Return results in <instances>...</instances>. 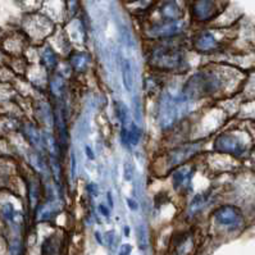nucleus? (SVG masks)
Returning <instances> with one entry per match:
<instances>
[{
  "instance_id": "f257e3e1",
  "label": "nucleus",
  "mask_w": 255,
  "mask_h": 255,
  "mask_svg": "<svg viewBox=\"0 0 255 255\" xmlns=\"http://www.w3.org/2000/svg\"><path fill=\"white\" fill-rule=\"evenodd\" d=\"M189 40L183 37L146 42L145 59L153 72L162 75H185L191 68Z\"/></svg>"
},
{
  "instance_id": "f03ea898",
  "label": "nucleus",
  "mask_w": 255,
  "mask_h": 255,
  "mask_svg": "<svg viewBox=\"0 0 255 255\" xmlns=\"http://www.w3.org/2000/svg\"><path fill=\"white\" fill-rule=\"evenodd\" d=\"M204 141H185L168 146L151 164V173L156 178L168 177L176 167L198 159L203 153Z\"/></svg>"
},
{
  "instance_id": "7ed1b4c3",
  "label": "nucleus",
  "mask_w": 255,
  "mask_h": 255,
  "mask_svg": "<svg viewBox=\"0 0 255 255\" xmlns=\"http://www.w3.org/2000/svg\"><path fill=\"white\" fill-rule=\"evenodd\" d=\"M185 30H186V24L182 19H176V21L155 19L142 27V37L146 42L177 39V37H183Z\"/></svg>"
},
{
  "instance_id": "20e7f679",
  "label": "nucleus",
  "mask_w": 255,
  "mask_h": 255,
  "mask_svg": "<svg viewBox=\"0 0 255 255\" xmlns=\"http://www.w3.org/2000/svg\"><path fill=\"white\" fill-rule=\"evenodd\" d=\"M198 172V163L195 160L178 165L168 174L171 190L180 196H189L194 192V180Z\"/></svg>"
},
{
  "instance_id": "39448f33",
  "label": "nucleus",
  "mask_w": 255,
  "mask_h": 255,
  "mask_svg": "<svg viewBox=\"0 0 255 255\" xmlns=\"http://www.w3.org/2000/svg\"><path fill=\"white\" fill-rule=\"evenodd\" d=\"M217 33L218 30L216 27L195 31L189 39L190 50L200 55H212L222 51L225 44Z\"/></svg>"
},
{
  "instance_id": "423d86ee",
  "label": "nucleus",
  "mask_w": 255,
  "mask_h": 255,
  "mask_svg": "<svg viewBox=\"0 0 255 255\" xmlns=\"http://www.w3.org/2000/svg\"><path fill=\"white\" fill-rule=\"evenodd\" d=\"M57 30L54 21L45 14H33L26 22L24 35L37 46L44 44Z\"/></svg>"
},
{
  "instance_id": "0eeeda50",
  "label": "nucleus",
  "mask_w": 255,
  "mask_h": 255,
  "mask_svg": "<svg viewBox=\"0 0 255 255\" xmlns=\"http://www.w3.org/2000/svg\"><path fill=\"white\" fill-rule=\"evenodd\" d=\"M213 151L236 156L245 151V145L237 131H223L219 133L213 141Z\"/></svg>"
},
{
  "instance_id": "6e6552de",
  "label": "nucleus",
  "mask_w": 255,
  "mask_h": 255,
  "mask_svg": "<svg viewBox=\"0 0 255 255\" xmlns=\"http://www.w3.org/2000/svg\"><path fill=\"white\" fill-rule=\"evenodd\" d=\"M213 221L219 227L235 228L243 222V213L241 210L232 204L219 205L213 212Z\"/></svg>"
},
{
  "instance_id": "1a4fd4ad",
  "label": "nucleus",
  "mask_w": 255,
  "mask_h": 255,
  "mask_svg": "<svg viewBox=\"0 0 255 255\" xmlns=\"http://www.w3.org/2000/svg\"><path fill=\"white\" fill-rule=\"evenodd\" d=\"M217 5L214 0H195L190 6V15L194 23H209L216 18Z\"/></svg>"
},
{
  "instance_id": "9d476101",
  "label": "nucleus",
  "mask_w": 255,
  "mask_h": 255,
  "mask_svg": "<svg viewBox=\"0 0 255 255\" xmlns=\"http://www.w3.org/2000/svg\"><path fill=\"white\" fill-rule=\"evenodd\" d=\"M62 59H63L62 55L48 41L37 46V60H39V64H41L49 73H54L57 71Z\"/></svg>"
},
{
  "instance_id": "9b49d317",
  "label": "nucleus",
  "mask_w": 255,
  "mask_h": 255,
  "mask_svg": "<svg viewBox=\"0 0 255 255\" xmlns=\"http://www.w3.org/2000/svg\"><path fill=\"white\" fill-rule=\"evenodd\" d=\"M66 60L68 62L69 67H71L73 73L84 75V73L89 72V69L91 68L93 57H91L89 51L73 48L71 50V53L66 57Z\"/></svg>"
},
{
  "instance_id": "f8f14e48",
  "label": "nucleus",
  "mask_w": 255,
  "mask_h": 255,
  "mask_svg": "<svg viewBox=\"0 0 255 255\" xmlns=\"http://www.w3.org/2000/svg\"><path fill=\"white\" fill-rule=\"evenodd\" d=\"M191 195L192 196L187 203L186 214L189 218H195L209 207L212 198H213V191L205 190V191L192 192Z\"/></svg>"
},
{
  "instance_id": "ddd939ff",
  "label": "nucleus",
  "mask_w": 255,
  "mask_h": 255,
  "mask_svg": "<svg viewBox=\"0 0 255 255\" xmlns=\"http://www.w3.org/2000/svg\"><path fill=\"white\" fill-rule=\"evenodd\" d=\"M22 136L24 141L32 147L33 150L44 151L45 149V141H44V132H41L39 125L33 122H27L22 125Z\"/></svg>"
},
{
  "instance_id": "4468645a",
  "label": "nucleus",
  "mask_w": 255,
  "mask_h": 255,
  "mask_svg": "<svg viewBox=\"0 0 255 255\" xmlns=\"http://www.w3.org/2000/svg\"><path fill=\"white\" fill-rule=\"evenodd\" d=\"M120 69H121V78H122V84L125 90L131 93L135 86V71H133V66L131 59L125 58L120 62Z\"/></svg>"
},
{
  "instance_id": "2eb2a0df",
  "label": "nucleus",
  "mask_w": 255,
  "mask_h": 255,
  "mask_svg": "<svg viewBox=\"0 0 255 255\" xmlns=\"http://www.w3.org/2000/svg\"><path fill=\"white\" fill-rule=\"evenodd\" d=\"M182 9L174 0H168L159 6V18L163 21H176L182 17Z\"/></svg>"
},
{
  "instance_id": "dca6fc26",
  "label": "nucleus",
  "mask_w": 255,
  "mask_h": 255,
  "mask_svg": "<svg viewBox=\"0 0 255 255\" xmlns=\"http://www.w3.org/2000/svg\"><path fill=\"white\" fill-rule=\"evenodd\" d=\"M116 116H117V120L121 125V128H126V127L129 126V123L132 122L131 118H129V114H131V111L128 109L126 104L123 102H116Z\"/></svg>"
},
{
  "instance_id": "f3484780",
  "label": "nucleus",
  "mask_w": 255,
  "mask_h": 255,
  "mask_svg": "<svg viewBox=\"0 0 255 255\" xmlns=\"http://www.w3.org/2000/svg\"><path fill=\"white\" fill-rule=\"evenodd\" d=\"M136 236H137L138 249L146 250L149 246V230L145 223H138L136 227Z\"/></svg>"
},
{
  "instance_id": "a211bd4d",
  "label": "nucleus",
  "mask_w": 255,
  "mask_h": 255,
  "mask_svg": "<svg viewBox=\"0 0 255 255\" xmlns=\"http://www.w3.org/2000/svg\"><path fill=\"white\" fill-rule=\"evenodd\" d=\"M132 120L133 122H136L137 125L142 123V104H141V99H140V96L135 95L132 99Z\"/></svg>"
},
{
  "instance_id": "6ab92c4d",
  "label": "nucleus",
  "mask_w": 255,
  "mask_h": 255,
  "mask_svg": "<svg viewBox=\"0 0 255 255\" xmlns=\"http://www.w3.org/2000/svg\"><path fill=\"white\" fill-rule=\"evenodd\" d=\"M123 178L126 182H132L135 178V165L131 159H126L123 163Z\"/></svg>"
},
{
  "instance_id": "aec40b11",
  "label": "nucleus",
  "mask_w": 255,
  "mask_h": 255,
  "mask_svg": "<svg viewBox=\"0 0 255 255\" xmlns=\"http://www.w3.org/2000/svg\"><path fill=\"white\" fill-rule=\"evenodd\" d=\"M192 249V239L191 237H185L181 240L177 246V255H187Z\"/></svg>"
},
{
  "instance_id": "412c9836",
  "label": "nucleus",
  "mask_w": 255,
  "mask_h": 255,
  "mask_svg": "<svg viewBox=\"0 0 255 255\" xmlns=\"http://www.w3.org/2000/svg\"><path fill=\"white\" fill-rule=\"evenodd\" d=\"M87 194L91 196H98L99 195V186L96 185L95 182H90L89 185H87Z\"/></svg>"
},
{
  "instance_id": "4be33fe9",
  "label": "nucleus",
  "mask_w": 255,
  "mask_h": 255,
  "mask_svg": "<svg viewBox=\"0 0 255 255\" xmlns=\"http://www.w3.org/2000/svg\"><path fill=\"white\" fill-rule=\"evenodd\" d=\"M98 210H99V213L104 217H109L111 216V208L108 205L105 204H99L98 205Z\"/></svg>"
},
{
  "instance_id": "5701e85b",
  "label": "nucleus",
  "mask_w": 255,
  "mask_h": 255,
  "mask_svg": "<svg viewBox=\"0 0 255 255\" xmlns=\"http://www.w3.org/2000/svg\"><path fill=\"white\" fill-rule=\"evenodd\" d=\"M131 252H132V246L129 245V244H123L120 248V254L118 255H129Z\"/></svg>"
},
{
  "instance_id": "b1692460",
  "label": "nucleus",
  "mask_w": 255,
  "mask_h": 255,
  "mask_svg": "<svg viewBox=\"0 0 255 255\" xmlns=\"http://www.w3.org/2000/svg\"><path fill=\"white\" fill-rule=\"evenodd\" d=\"M127 207L131 210H137L138 209V203L135 199H127Z\"/></svg>"
},
{
  "instance_id": "393cba45",
  "label": "nucleus",
  "mask_w": 255,
  "mask_h": 255,
  "mask_svg": "<svg viewBox=\"0 0 255 255\" xmlns=\"http://www.w3.org/2000/svg\"><path fill=\"white\" fill-rule=\"evenodd\" d=\"M85 153H86V156L90 160L95 159V153H94V150L91 149L90 146H89V145H86V146H85Z\"/></svg>"
},
{
  "instance_id": "a878e982",
  "label": "nucleus",
  "mask_w": 255,
  "mask_h": 255,
  "mask_svg": "<svg viewBox=\"0 0 255 255\" xmlns=\"http://www.w3.org/2000/svg\"><path fill=\"white\" fill-rule=\"evenodd\" d=\"M107 200H108V207L111 208V209H113L114 201H113V194H112V191L107 192Z\"/></svg>"
}]
</instances>
